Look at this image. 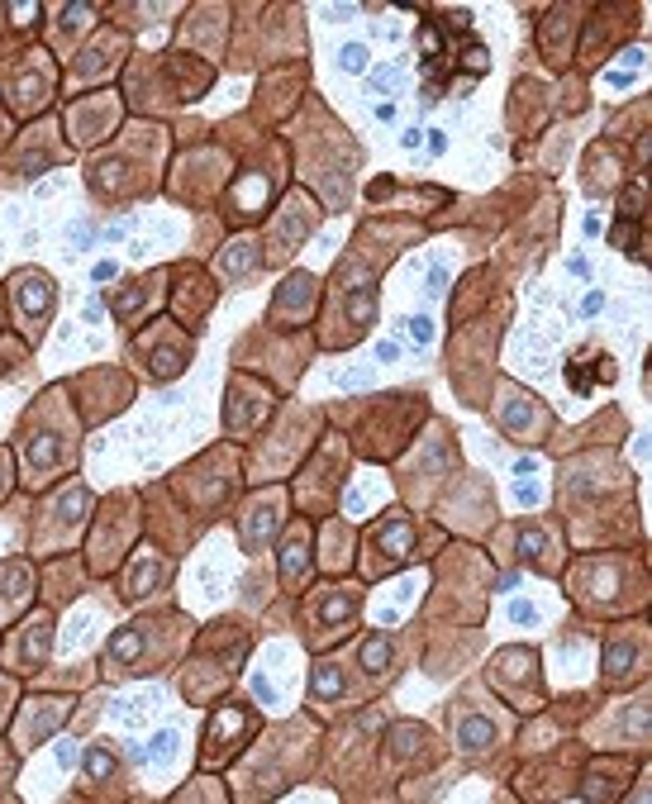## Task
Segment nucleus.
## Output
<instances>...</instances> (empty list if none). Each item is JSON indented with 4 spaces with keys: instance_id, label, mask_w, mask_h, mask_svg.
Instances as JSON below:
<instances>
[{
    "instance_id": "473e14b6",
    "label": "nucleus",
    "mask_w": 652,
    "mask_h": 804,
    "mask_svg": "<svg viewBox=\"0 0 652 804\" xmlns=\"http://www.w3.org/2000/svg\"><path fill=\"white\" fill-rule=\"evenodd\" d=\"M5 491H10V452L0 448V500H5Z\"/></svg>"
},
{
    "instance_id": "bb28decb",
    "label": "nucleus",
    "mask_w": 652,
    "mask_h": 804,
    "mask_svg": "<svg viewBox=\"0 0 652 804\" xmlns=\"http://www.w3.org/2000/svg\"><path fill=\"white\" fill-rule=\"evenodd\" d=\"M148 286H153V281H134V286H124V291H110V314H115V319H134V314L148 305Z\"/></svg>"
},
{
    "instance_id": "6ab92c4d",
    "label": "nucleus",
    "mask_w": 652,
    "mask_h": 804,
    "mask_svg": "<svg viewBox=\"0 0 652 804\" xmlns=\"http://www.w3.org/2000/svg\"><path fill=\"white\" fill-rule=\"evenodd\" d=\"M48 648H53V624H48V614H39V619H29V624H24V643H20V657H15V667H20V671L43 667Z\"/></svg>"
},
{
    "instance_id": "ea45409f",
    "label": "nucleus",
    "mask_w": 652,
    "mask_h": 804,
    "mask_svg": "<svg viewBox=\"0 0 652 804\" xmlns=\"http://www.w3.org/2000/svg\"><path fill=\"white\" fill-rule=\"evenodd\" d=\"M0 329H5V300H0Z\"/></svg>"
},
{
    "instance_id": "412c9836",
    "label": "nucleus",
    "mask_w": 652,
    "mask_h": 804,
    "mask_svg": "<svg viewBox=\"0 0 652 804\" xmlns=\"http://www.w3.org/2000/svg\"><path fill=\"white\" fill-rule=\"evenodd\" d=\"M81 771H86V781L91 785H110L119 776V757L110 743H91L86 752H81Z\"/></svg>"
},
{
    "instance_id": "f8f14e48",
    "label": "nucleus",
    "mask_w": 652,
    "mask_h": 804,
    "mask_svg": "<svg viewBox=\"0 0 652 804\" xmlns=\"http://www.w3.org/2000/svg\"><path fill=\"white\" fill-rule=\"evenodd\" d=\"M229 400H234V405H224V424L234 433L248 429L253 419H262V414L272 410V395L262 391L253 376H234V381H229Z\"/></svg>"
},
{
    "instance_id": "c756f323",
    "label": "nucleus",
    "mask_w": 652,
    "mask_h": 804,
    "mask_svg": "<svg viewBox=\"0 0 652 804\" xmlns=\"http://www.w3.org/2000/svg\"><path fill=\"white\" fill-rule=\"evenodd\" d=\"M148 747H153V752H148V762H172V752H177V733H172V728H162Z\"/></svg>"
},
{
    "instance_id": "c9c22d12",
    "label": "nucleus",
    "mask_w": 652,
    "mask_h": 804,
    "mask_svg": "<svg viewBox=\"0 0 652 804\" xmlns=\"http://www.w3.org/2000/svg\"><path fill=\"white\" fill-rule=\"evenodd\" d=\"M67 243H72V248H86V243H91V229H86V224H81V229H72V238H67Z\"/></svg>"
},
{
    "instance_id": "cd10ccee",
    "label": "nucleus",
    "mask_w": 652,
    "mask_h": 804,
    "mask_svg": "<svg viewBox=\"0 0 652 804\" xmlns=\"http://www.w3.org/2000/svg\"><path fill=\"white\" fill-rule=\"evenodd\" d=\"M519 562H529V567H543L548 571V538H543V529L538 524H524L519 529Z\"/></svg>"
},
{
    "instance_id": "f704fd0d",
    "label": "nucleus",
    "mask_w": 652,
    "mask_h": 804,
    "mask_svg": "<svg viewBox=\"0 0 652 804\" xmlns=\"http://www.w3.org/2000/svg\"><path fill=\"white\" fill-rule=\"evenodd\" d=\"M510 614H514V624H534V605H524V600H519Z\"/></svg>"
},
{
    "instance_id": "2eb2a0df",
    "label": "nucleus",
    "mask_w": 652,
    "mask_h": 804,
    "mask_svg": "<svg viewBox=\"0 0 652 804\" xmlns=\"http://www.w3.org/2000/svg\"><path fill=\"white\" fill-rule=\"evenodd\" d=\"M281 500L286 495L281 491H272V495H257L253 500V510H248V519H243V548L248 552H257L272 533H277V524H281Z\"/></svg>"
},
{
    "instance_id": "4be33fe9",
    "label": "nucleus",
    "mask_w": 652,
    "mask_h": 804,
    "mask_svg": "<svg viewBox=\"0 0 652 804\" xmlns=\"http://www.w3.org/2000/svg\"><path fill=\"white\" fill-rule=\"evenodd\" d=\"M48 91H53V77H48V72H24V77L15 81V110H20V115L43 110V105H48Z\"/></svg>"
},
{
    "instance_id": "5701e85b",
    "label": "nucleus",
    "mask_w": 652,
    "mask_h": 804,
    "mask_svg": "<svg viewBox=\"0 0 652 804\" xmlns=\"http://www.w3.org/2000/svg\"><path fill=\"white\" fill-rule=\"evenodd\" d=\"M262 262V248H257L253 238H234L229 248H224V257H219V272L229 276V281H238V276H248Z\"/></svg>"
},
{
    "instance_id": "58836bf2",
    "label": "nucleus",
    "mask_w": 652,
    "mask_h": 804,
    "mask_svg": "<svg viewBox=\"0 0 652 804\" xmlns=\"http://www.w3.org/2000/svg\"><path fill=\"white\" fill-rule=\"evenodd\" d=\"M600 300H605V295L591 291V295H586V305H581V314H595V310H600Z\"/></svg>"
},
{
    "instance_id": "7c9ffc66",
    "label": "nucleus",
    "mask_w": 652,
    "mask_h": 804,
    "mask_svg": "<svg viewBox=\"0 0 652 804\" xmlns=\"http://www.w3.org/2000/svg\"><path fill=\"white\" fill-rule=\"evenodd\" d=\"M338 67H343V72H353V77L357 72H367V48H362V43H348V48L338 53Z\"/></svg>"
},
{
    "instance_id": "a878e982",
    "label": "nucleus",
    "mask_w": 652,
    "mask_h": 804,
    "mask_svg": "<svg viewBox=\"0 0 652 804\" xmlns=\"http://www.w3.org/2000/svg\"><path fill=\"white\" fill-rule=\"evenodd\" d=\"M429 743H434V738H429V728H419V724H396L391 728V757H400V762H405V757H419Z\"/></svg>"
},
{
    "instance_id": "aec40b11",
    "label": "nucleus",
    "mask_w": 652,
    "mask_h": 804,
    "mask_svg": "<svg viewBox=\"0 0 652 804\" xmlns=\"http://www.w3.org/2000/svg\"><path fill=\"white\" fill-rule=\"evenodd\" d=\"M505 395H510V405L500 410V424H505V429H510V433H519V438H529V433H534V419H543V410H538V400H529V395H519V391H514V386H510V391H505Z\"/></svg>"
},
{
    "instance_id": "39448f33",
    "label": "nucleus",
    "mask_w": 652,
    "mask_h": 804,
    "mask_svg": "<svg viewBox=\"0 0 652 804\" xmlns=\"http://www.w3.org/2000/svg\"><path fill=\"white\" fill-rule=\"evenodd\" d=\"M67 457H72V448H67V433L48 424V410L34 414V419H29V433H24V467H29V481H34V486H43V481H48V476H53V471H58Z\"/></svg>"
},
{
    "instance_id": "393cba45",
    "label": "nucleus",
    "mask_w": 652,
    "mask_h": 804,
    "mask_svg": "<svg viewBox=\"0 0 652 804\" xmlns=\"http://www.w3.org/2000/svg\"><path fill=\"white\" fill-rule=\"evenodd\" d=\"M343 690H348L343 662H319V667L310 671V695H315V700H343Z\"/></svg>"
},
{
    "instance_id": "6e6552de",
    "label": "nucleus",
    "mask_w": 652,
    "mask_h": 804,
    "mask_svg": "<svg viewBox=\"0 0 652 804\" xmlns=\"http://www.w3.org/2000/svg\"><path fill=\"white\" fill-rule=\"evenodd\" d=\"M315 224H319L315 200L305 196V191H291V196H286V205L277 210V219H272V243H277V253H272V257H291L300 243H305V238L315 234Z\"/></svg>"
},
{
    "instance_id": "2f4dec72",
    "label": "nucleus",
    "mask_w": 652,
    "mask_h": 804,
    "mask_svg": "<svg viewBox=\"0 0 652 804\" xmlns=\"http://www.w3.org/2000/svg\"><path fill=\"white\" fill-rule=\"evenodd\" d=\"M400 329H405L410 343H419V348H424V343H434V324H429V319H405Z\"/></svg>"
},
{
    "instance_id": "c85d7f7f",
    "label": "nucleus",
    "mask_w": 652,
    "mask_h": 804,
    "mask_svg": "<svg viewBox=\"0 0 652 804\" xmlns=\"http://www.w3.org/2000/svg\"><path fill=\"white\" fill-rule=\"evenodd\" d=\"M143 709H158V695H129V700H119V724H143Z\"/></svg>"
},
{
    "instance_id": "1a4fd4ad",
    "label": "nucleus",
    "mask_w": 652,
    "mask_h": 804,
    "mask_svg": "<svg viewBox=\"0 0 652 804\" xmlns=\"http://www.w3.org/2000/svg\"><path fill=\"white\" fill-rule=\"evenodd\" d=\"M643 633L638 628H624V633H610V643H605V686L610 690H624L638 681V671H643Z\"/></svg>"
},
{
    "instance_id": "e433bc0d",
    "label": "nucleus",
    "mask_w": 652,
    "mask_h": 804,
    "mask_svg": "<svg viewBox=\"0 0 652 804\" xmlns=\"http://www.w3.org/2000/svg\"><path fill=\"white\" fill-rule=\"evenodd\" d=\"M376 362H396V343H376Z\"/></svg>"
},
{
    "instance_id": "a211bd4d",
    "label": "nucleus",
    "mask_w": 652,
    "mask_h": 804,
    "mask_svg": "<svg viewBox=\"0 0 652 804\" xmlns=\"http://www.w3.org/2000/svg\"><path fill=\"white\" fill-rule=\"evenodd\" d=\"M167 576H172L167 557H158V552L143 548L139 557H134V576H129V590H124V600H129V605H139L143 595H148V590H158Z\"/></svg>"
},
{
    "instance_id": "9d476101",
    "label": "nucleus",
    "mask_w": 652,
    "mask_h": 804,
    "mask_svg": "<svg viewBox=\"0 0 652 804\" xmlns=\"http://www.w3.org/2000/svg\"><path fill=\"white\" fill-rule=\"evenodd\" d=\"M119 119V96L115 91H105V96H91L81 100L77 110H72V143H96V138H105L110 129H115Z\"/></svg>"
},
{
    "instance_id": "4468645a",
    "label": "nucleus",
    "mask_w": 652,
    "mask_h": 804,
    "mask_svg": "<svg viewBox=\"0 0 652 804\" xmlns=\"http://www.w3.org/2000/svg\"><path fill=\"white\" fill-rule=\"evenodd\" d=\"M310 571H315V533H310V524H296L281 548V581H286V590H300L310 581Z\"/></svg>"
},
{
    "instance_id": "f03ea898",
    "label": "nucleus",
    "mask_w": 652,
    "mask_h": 804,
    "mask_svg": "<svg viewBox=\"0 0 652 804\" xmlns=\"http://www.w3.org/2000/svg\"><path fill=\"white\" fill-rule=\"evenodd\" d=\"M410 557H415V524H410V514L391 510L372 529V538H367V571L372 576H391Z\"/></svg>"
},
{
    "instance_id": "4c0bfd02",
    "label": "nucleus",
    "mask_w": 652,
    "mask_h": 804,
    "mask_svg": "<svg viewBox=\"0 0 652 804\" xmlns=\"http://www.w3.org/2000/svg\"><path fill=\"white\" fill-rule=\"evenodd\" d=\"M424 138H429V153H443V148H448V134H438V129L434 134H424Z\"/></svg>"
},
{
    "instance_id": "9b49d317",
    "label": "nucleus",
    "mask_w": 652,
    "mask_h": 804,
    "mask_svg": "<svg viewBox=\"0 0 652 804\" xmlns=\"http://www.w3.org/2000/svg\"><path fill=\"white\" fill-rule=\"evenodd\" d=\"M357 605H362V595H357L353 586H348V590H343V586L324 590V595H319V605H315V628H319L315 643H329V638H338L343 628L353 624Z\"/></svg>"
},
{
    "instance_id": "f257e3e1",
    "label": "nucleus",
    "mask_w": 652,
    "mask_h": 804,
    "mask_svg": "<svg viewBox=\"0 0 652 804\" xmlns=\"http://www.w3.org/2000/svg\"><path fill=\"white\" fill-rule=\"evenodd\" d=\"M491 686L510 700L519 714L543 705V681H538V657L529 648H505L491 662Z\"/></svg>"
},
{
    "instance_id": "b1692460",
    "label": "nucleus",
    "mask_w": 652,
    "mask_h": 804,
    "mask_svg": "<svg viewBox=\"0 0 652 804\" xmlns=\"http://www.w3.org/2000/svg\"><path fill=\"white\" fill-rule=\"evenodd\" d=\"M391 657H396L391 638H386V633H367L362 648H357V667L367 671V676H386V671H391Z\"/></svg>"
},
{
    "instance_id": "0eeeda50",
    "label": "nucleus",
    "mask_w": 652,
    "mask_h": 804,
    "mask_svg": "<svg viewBox=\"0 0 652 804\" xmlns=\"http://www.w3.org/2000/svg\"><path fill=\"white\" fill-rule=\"evenodd\" d=\"M167 338V324H153V334H143L139 343H134V353L148 362V376L153 381H177L186 367H191V343L181 334H172V343H162Z\"/></svg>"
},
{
    "instance_id": "423d86ee",
    "label": "nucleus",
    "mask_w": 652,
    "mask_h": 804,
    "mask_svg": "<svg viewBox=\"0 0 652 804\" xmlns=\"http://www.w3.org/2000/svg\"><path fill=\"white\" fill-rule=\"evenodd\" d=\"M10 295H15V305H20V324H24V338H39L43 324H48V314H53V305H58V291H53V276L48 272H20L15 281H10Z\"/></svg>"
},
{
    "instance_id": "f3484780",
    "label": "nucleus",
    "mask_w": 652,
    "mask_h": 804,
    "mask_svg": "<svg viewBox=\"0 0 652 804\" xmlns=\"http://www.w3.org/2000/svg\"><path fill=\"white\" fill-rule=\"evenodd\" d=\"M62 719H67V700H34V705H29V714L20 719V743L24 747L48 743V738L58 733Z\"/></svg>"
},
{
    "instance_id": "dca6fc26",
    "label": "nucleus",
    "mask_w": 652,
    "mask_h": 804,
    "mask_svg": "<svg viewBox=\"0 0 652 804\" xmlns=\"http://www.w3.org/2000/svg\"><path fill=\"white\" fill-rule=\"evenodd\" d=\"M315 276L296 272L286 286L277 291V300H272V319H296V324H305V314L315 310Z\"/></svg>"
},
{
    "instance_id": "20e7f679",
    "label": "nucleus",
    "mask_w": 652,
    "mask_h": 804,
    "mask_svg": "<svg viewBox=\"0 0 652 804\" xmlns=\"http://www.w3.org/2000/svg\"><path fill=\"white\" fill-rule=\"evenodd\" d=\"M257 733V714L248 705H219L215 714H210V728H205V752H200V762L205 766H219L224 757H234L238 747L248 743Z\"/></svg>"
},
{
    "instance_id": "72a5a7b5",
    "label": "nucleus",
    "mask_w": 652,
    "mask_h": 804,
    "mask_svg": "<svg viewBox=\"0 0 652 804\" xmlns=\"http://www.w3.org/2000/svg\"><path fill=\"white\" fill-rule=\"evenodd\" d=\"M15 700V681H0V724H5V709Z\"/></svg>"
},
{
    "instance_id": "ddd939ff",
    "label": "nucleus",
    "mask_w": 652,
    "mask_h": 804,
    "mask_svg": "<svg viewBox=\"0 0 652 804\" xmlns=\"http://www.w3.org/2000/svg\"><path fill=\"white\" fill-rule=\"evenodd\" d=\"M500 738H505V728L495 724L491 714H481V709H462V714H457V709H453V743L462 747L467 757H476V752H491Z\"/></svg>"
},
{
    "instance_id": "7ed1b4c3",
    "label": "nucleus",
    "mask_w": 652,
    "mask_h": 804,
    "mask_svg": "<svg viewBox=\"0 0 652 804\" xmlns=\"http://www.w3.org/2000/svg\"><path fill=\"white\" fill-rule=\"evenodd\" d=\"M576 600L586 609H624L638 595L624 590V562L619 557H591L576 571Z\"/></svg>"
}]
</instances>
